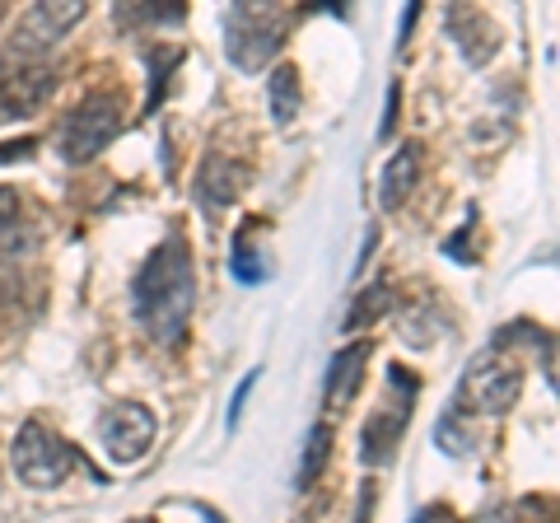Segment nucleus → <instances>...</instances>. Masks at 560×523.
I'll use <instances>...</instances> for the list:
<instances>
[{
    "label": "nucleus",
    "instance_id": "1",
    "mask_svg": "<svg viewBox=\"0 0 560 523\" xmlns=\"http://www.w3.org/2000/svg\"><path fill=\"white\" fill-rule=\"evenodd\" d=\"M191 304H197V271H191V248L187 234L173 230L160 248L140 262L136 281H131V309L136 323L160 341L173 346L183 341L191 323Z\"/></svg>",
    "mask_w": 560,
    "mask_h": 523
},
{
    "label": "nucleus",
    "instance_id": "2",
    "mask_svg": "<svg viewBox=\"0 0 560 523\" xmlns=\"http://www.w3.org/2000/svg\"><path fill=\"white\" fill-rule=\"evenodd\" d=\"M75 449H70L61 434H51L43 421H28L20 434H14L10 449V467L28 491H57V486L75 473Z\"/></svg>",
    "mask_w": 560,
    "mask_h": 523
},
{
    "label": "nucleus",
    "instance_id": "3",
    "mask_svg": "<svg viewBox=\"0 0 560 523\" xmlns=\"http://www.w3.org/2000/svg\"><path fill=\"white\" fill-rule=\"evenodd\" d=\"M280 38H285V14L271 5H234L224 14V51L243 75L261 71L280 51Z\"/></svg>",
    "mask_w": 560,
    "mask_h": 523
},
{
    "label": "nucleus",
    "instance_id": "4",
    "mask_svg": "<svg viewBox=\"0 0 560 523\" xmlns=\"http://www.w3.org/2000/svg\"><path fill=\"white\" fill-rule=\"evenodd\" d=\"M121 131V98L117 94H94L80 108H70L57 127V154L66 164H84L103 154Z\"/></svg>",
    "mask_w": 560,
    "mask_h": 523
},
{
    "label": "nucleus",
    "instance_id": "5",
    "mask_svg": "<svg viewBox=\"0 0 560 523\" xmlns=\"http://www.w3.org/2000/svg\"><path fill=\"white\" fill-rule=\"evenodd\" d=\"M518 388H523V374L514 360H504L500 351H481L477 360L467 364V379H463V393L453 407H467L477 416H504L518 403Z\"/></svg>",
    "mask_w": 560,
    "mask_h": 523
},
{
    "label": "nucleus",
    "instance_id": "6",
    "mask_svg": "<svg viewBox=\"0 0 560 523\" xmlns=\"http://www.w3.org/2000/svg\"><path fill=\"white\" fill-rule=\"evenodd\" d=\"M57 90V71L47 61H20V57H0V121L28 117Z\"/></svg>",
    "mask_w": 560,
    "mask_h": 523
},
{
    "label": "nucleus",
    "instance_id": "7",
    "mask_svg": "<svg viewBox=\"0 0 560 523\" xmlns=\"http://www.w3.org/2000/svg\"><path fill=\"white\" fill-rule=\"evenodd\" d=\"M154 434H160V421H154V411L140 407V403H117V407L103 411V421H98V440H103V449H108L113 463L145 458Z\"/></svg>",
    "mask_w": 560,
    "mask_h": 523
},
{
    "label": "nucleus",
    "instance_id": "8",
    "mask_svg": "<svg viewBox=\"0 0 560 523\" xmlns=\"http://www.w3.org/2000/svg\"><path fill=\"white\" fill-rule=\"evenodd\" d=\"M80 20H84V0H61V5L43 0V5H33L24 20H20V28H14L10 57L33 61V57H38V51H47L51 43H61Z\"/></svg>",
    "mask_w": 560,
    "mask_h": 523
},
{
    "label": "nucleus",
    "instance_id": "9",
    "mask_svg": "<svg viewBox=\"0 0 560 523\" xmlns=\"http://www.w3.org/2000/svg\"><path fill=\"white\" fill-rule=\"evenodd\" d=\"M243 187H248V164L230 160V154H206V164L197 173V201H201V211L220 216L224 206L238 201Z\"/></svg>",
    "mask_w": 560,
    "mask_h": 523
},
{
    "label": "nucleus",
    "instance_id": "10",
    "mask_svg": "<svg viewBox=\"0 0 560 523\" xmlns=\"http://www.w3.org/2000/svg\"><path fill=\"white\" fill-rule=\"evenodd\" d=\"M448 33L458 38V51L467 57V66H486L504 43L500 24L490 20V14H481V10H467V5L448 10Z\"/></svg>",
    "mask_w": 560,
    "mask_h": 523
},
{
    "label": "nucleus",
    "instance_id": "11",
    "mask_svg": "<svg viewBox=\"0 0 560 523\" xmlns=\"http://www.w3.org/2000/svg\"><path fill=\"white\" fill-rule=\"evenodd\" d=\"M411 397H416V388L401 393L397 407H378L370 421H364V430H360V458L370 463V467H378V463L393 458L401 430H407V416H411Z\"/></svg>",
    "mask_w": 560,
    "mask_h": 523
},
{
    "label": "nucleus",
    "instance_id": "12",
    "mask_svg": "<svg viewBox=\"0 0 560 523\" xmlns=\"http://www.w3.org/2000/svg\"><path fill=\"white\" fill-rule=\"evenodd\" d=\"M364 360H370V341H355V346H346V351L331 356L327 383H323V407H327L331 416L355 403L360 379H364Z\"/></svg>",
    "mask_w": 560,
    "mask_h": 523
},
{
    "label": "nucleus",
    "instance_id": "13",
    "mask_svg": "<svg viewBox=\"0 0 560 523\" xmlns=\"http://www.w3.org/2000/svg\"><path fill=\"white\" fill-rule=\"evenodd\" d=\"M416 183H420V146L407 141V146H401L393 160H388V168H383V178H378V201H383V211H397V206L416 191Z\"/></svg>",
    "mask_w": 560,
    "mask_h": 523
},
{
    "label": "nucleus",
    "instance_id": "14",
    "mask_svg": "<svg viewBox=\"0 0 560 523\" xmlns=\"http://www.w3.org/2000/svg\"><path fill=\"white\" fill-rule=\"evenodd\" d=\"M300 103H304L300 71H294V66H280V71L271 75V117L285 127V121L300 117Z\"/></svg>",
    "mask_w": 560,
    "mask_h": 523
},
{
    "label": "nucleus",
    "instance_id": "15",
    "mask_svg": "<svg viewBox=\"0 0 560 523\" xmlns=\"http://www.w3.org/2000/svg\"><path fill=\"white\" fill-rule=\"evenodd\" d=\"M234 276L243 286L267 281V257H261V248H257V224L238 230V239H234Z\"/></svg>",
    "mask_w": 560,
    "mask_h": 523
},
{
    "label": "nucleus",
    "instance_id": "16",
    "mask_svg": "<svg viewBox=\"0 0 560 523\" xmlns=\"http://www.w3.org/2000/svg\"><path fill=\"white\" fill-rule=\"evenodd\" d=\"M183 5H160V0H145V5H117V24L121 28H140V24H178Z\"/></svg>",
    "mask_w": 560,
    "mask_h": 523
},
{
    "label": "nucleus",
    "instance_id": "17",
    "mask_svg": "<svg viewBox=\"0 0 560 523\" xmlns=\"http://www.w3.org/2000/svg\"><path fill=\"white\" fill-rule=\"evenodd\" d=\"M388 300H393L388 286L364 290L360 300H355V309H350V318H346V333H360V327H370L374 318H383V313H388Z\"/></svg>",
    "mask_w": 560,
    "mask_h": 523
},
{
    "label": "nucleus",
    "instance_id": "18",
    "mask_svg": "<svg viewBox=\"0 0 560 523\" xmlns=\"http://www.w3.org/2000/svg\"><path fill=\"white\" fill-rule=\"evenodd\" d=\"M327 449H331V430H327V426H313V430H308V444H304L300 491H304V486H313V477L323 473V463H327Z\"/></svg>",
    "mask_w": 560,
    "mask_h": 523
},
{
    "label": "nucleus",
    "instance_id": "19",
    "mask_svg": "<svg viewBox=\"0 0 560 523\" xmlns=\"http://www.w3.org/2000/svg\"><path fill=\"white\" fill-rule=\"evenodd\" d=\"M458 407H448L444 416H440V426H434V440H440V449L444 453H453V458H463V453H471V434L467 430H458Z\"/></svg>",
    "mask_w": 560,
    "mask_h": 523
},
{
    "label": "nucleus",
    "instance_id": "20",
    "mask_svg": "<svg viewBox=\"0 0 560 523\" xmlns=\"http://www.w3.org/2000/svg\"><path fill=\"white\" fill-rule=\"evenodd\" d=\"M20 248V197L10 187H0V253Z\"/></svg>",
    "mask_w": 560,
    "mask_h": 523
},
{
    "label": "nucleus",
    "instance_id": "21",
    "mask_svg": "<svg viewBox=\"0 0 560 523\" xmlns=\"http://www.w3.org/2000/svg\"><path fill=\"white\" fill-rule=\"evenodd\" d=\"M33 150H38L33 136H24V141H10V146H0V164H5V160H24V154H33Z\"/></svg>",
    "mask_w": 560,
    "mask_h": 523
},
{
    "label": "nucleus",
    "instance_id": "22",
    "mask_svg": "<svg viewBox=\"0 0 560 523\" xmlns=\"http://www.w3.org/2000/svg\"><path fill=\"white\" fill-rule=\"evenodd\" d=\"M416 523H448V514H444V510H434V514H420Z\"/></svg>",
    "mask_w": 560,
    "mask_h": 523
},
{
    "label": "nucleus",
    "instance_id": "23",
    "mask_svg": "<svg viewBox=\"0 0 560 523\" xmlns=\"http://www.w3.org/2000/svg\"><path fill=\"white\" fill-rule=\"evenodd\" d=\"M131 523H150V519H131Z\"/></svg>",
    "mask_w": 560,
    "mask_h": 523
}]
</instances>
